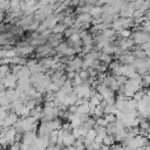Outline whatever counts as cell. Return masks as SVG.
<instances>
[{
    "mask_svg": "<svg viewBox=\"0 0 150 150\" xmlns=\"http://www.w3.org/2000/svg\"><path fill=\"white\" fill-rule=\"evenodd\" d=\"M130 39L134 41V43L141 46L145 42H149V33H144L142 30H135V32H131Z\"/></svg>",
    "mask_w": 150,
    "mask_h": 150,
    "instance_id": "1",
    "label": "cell"
},
{
    "mask_svg": "<svg viewBox=\"0 0 150 150\" xmlns=\"http://www.w3.org/2000/svg\"><path fill=\"white\" fill-rule=\"evenodd\" d=\"M36 137H38V134L36 132H34V131H27V132H23L22 134V137H21V143L23 144V145H32L34 142H35V139H36Z\"/></svg>",
    "mask_w": 150,
    "mask_h": 150,
    "instance_id": "2",
    "label": "cell"
},
{
    "mask_svg": "<svg viewBox=\"0 0 150 150\" xmlns=\"http://www.w3.org/2000/svg\"><path fill=\"white\" fill-rule=\"evenodd\" d=\"M118 40V48L122 50V52H129V49H131L134 47V41L128 38V39H117Z\"/></svg>",
    "mask_w": 150,
    "mask_h": 150,
    "instance_id": "3",
    "label": "cell"
},
{
    "mask_svg": "<svg viewBox=\"0 0 150 150\" xmlns=\"http://www.w3.org/2000/svg\"><path fill=\"white\" fill-rule=\"evenodd\" d=\"M53 48L48 45V43H45V45H41L39 47H36V56H43V57H47L50 55Z\"/></svg>",
    "mask_w": 150,
    "mask_h": 150,
    "instance_id": "4",
    "label": "cell"
},
{
    "mask_svg": "<svg viewBox=\"0 0 150 150\" xmlns=\"http://www.w3.org/2000/svg\"><path fill=\"white\" fill-rule=\"evenodd\" d=\"M64 132V131H63ZM74 142H75V138H74V136L71 135V132H64V136H63V139H62V144H63V146H70V145H73L74 144Z\"/></svg>",
    "mask_w": 150,
    "mask_h": 150,
    "instance_id": "5",
    "label": "cell"
},
{
    "mask_svg": "<svg viewBox=\"0 0 150 150\" xmlns=\"http://www.w3.org/2000/svg\"><path fill=\"white\" fill-rule=\"evenodd\" d=\"M88 14H89L93 19H94V18H95V19H100L101 15H102V8L98 7V6H93L91 9H90V12H89Z\"/></svg>",
    "mask_w": 150,
    "mask_h": 150,
    "instance_id": "6",
    "label": "cell"
},
{
    "mask_svg": "<svg viewBox=\"0 0 150 150\" xmlns=\"http://www.w3.org/2000/svg\"><path fill=\"white\" fill-rule=\"evenodd\" d=\"M66 29H67V27H66L63 23L60 22V23H56L50 30H52L53 34H63V32H64Z\"/></svg>",
    "mask_w": 150,
    "mask_h": 150,
    "instance_id": "7",
    "label": "cell"
},
{
    "mask_svg": "<svg viewBox=\"0 0 150 150\" xmlns=\"http://www.w3.org/2000/svg\"><path fill=\"white\" fill-rule=\"evenodd\" d=\"M98 61L103 64H109L111 61H112V56L108 55V54H104V53H100V56H98Z\"/></svg>",
    "mask_w": 150,
    "mask_h": 150,
    "instance_id": "8",
    "label": "cell"
},
{
    "mask_svg": "<svg viewBox=\"0 0 150 150\" xmlns=\"http://www.w3.org/2000/svg\"><path fill=\"white\" fill-rule=\"evenodd\" d=\"M112 144H115V139H114V137L110 136V135H107V136L103 138V141H102V145L111 146Z\"/></svg>",
    "mask_w": 150,
    "mask_h": 150,
    "instance_id": "9",
    "label": "cell"
},
{
    "mask_svg": "<svg viewBox=\"0 0 150 150\" xmlns=\"http://www.w3.org/2000/svg\"><path fill=\"white\" fill-rule=\"evenodd\" d=\"M95 137H96V132H95V130H94V129H89V130L87 131L86 136H84V138H86V139H88V141H90V142H94Z\"/></svg>",
    "mask_w": 150,
    "mask_h": 150,
    "instance_id": "10",
    "label": "cell"
},
{
    "mask_svg": "<svg viewBox=\"0 0 150 150\" xmlns=\"http://www.w3.org/2000/svg\"><path fill=\"white\" fill-rule=\"evenodd\" d=\"M75 33H79V32H77V30H75V29H73V28H67V29L63 32V34H62V35H64L66 38H68V39H69V38H70L73 34H75Z\"/></svg>",
    "mask_w": 150,
    "mask_h": 150,
    "instance_id": "11",
    "label": "cell"
},
{
    "mask_svg": "<svg viewBox=\"0 0 150 150\" xmlns=\"http://www.w3.org/2000/svg\"><path fill=\"white\" fill-rule=\"evenodd\" d=\"M115 80H116V82H117V84L118 86H124V83L127 82V77L125 76H123V75H121V76H116L115 77Z\"/></svg>",
    "mask_w": 150,
    "mask_h": 150,
    "instance_id": "12",
    "label": "cell"
},
{
    "mask_svg": "<svg viewBox=\"0 0 150 150\" xmlns=\"http://www.w3.org/2000/svg\"><path fill=\"white\" fill-rule=\"evenodd\" d=\"M107 122H105V120L103 118V117H100V118H96L95 120V125H100V127H107Z\"/></svg>",
    "mask_w": 150,
    "mask_h": 150,
    "instance_id": "13",
    "label": "cell"
},
{
    "mask_svg": "<svg viewBox=\"0 0 150 150\" xmlns=\"http://www.w3.org/2000/svg\"><path fill=\"white\" fill-rule=\"evenodd\" d=\"M6 115H7V110H6L5 108L0 107V121H1V120H4Z\"/></svg>",
    "mask_w": 150,
    "mask_h": 150,
    "instance_id": "14",
    "label": "cell"
},
{
    "mask_svg": "<svg viewBox=\"0 0 150 150\" xmlns=\"http://www.w3.org/2000/svg\"><path fill=\"white\" fill-rule=\"evenodd\" d=\"M7 25L6 23H0V33L1 34H4V33H6V30H7Z\"/></svg>",
    "mask_w": 150,
    "mask_h": 150,
    "instance_id": "15",
    "label": "cell"
},
{
    "mask_svg": "<svg viewBox=\"0 0 150 150\" xmlns=\"http://www.w3.org/2000/svg\"><path fill=\"white\" fill-rule=\"evenodd\" d=\"M5 15H6V13L2 12V11H0V21H2L5 19Z\"/></svg>",
    "mask_w": 150,
    "mask_h": 150,
    "instance_id": "16",
    "label": "cell"
},
{
    "mask_svg": "<svg viewBox=\"0 0 150 150\" xmlns=\"http://www.w3.org/2000/svg\"><path fill=\"white\" fill-rule=\"evenodd\" d=\"M100 150H110V146H105V145H101Z\"/></svg>",
    "mask_w": 150,
    "mask_h": 150,
    "instance_id": "17",
    "label": "cell"
},
{
    "mask_svg": "<svg viewBox=\"0 0 150 150\" xmlns=\"http://www.w3.org/2000/svg\"><path fill=\"white\" fill-rule=\"evenodd\" d=\"M64 150H76V149H75V146H74V145H70V146H67Z\"/></svg>",
    "mask_w": 150,
    "mask_h": 150,
    "instance_id": "18",
    "label": "cell"
},
{
    "mask_svg": "<svg viewBox=\"0 0 150 150\" xmlns=\"http://www.w3.org/2000/svg\"><path fill=\"white\" fill-rule=\"evenodd\" d=\"M63 150H64V149H63Z\"/></svg>",
    "mask_w": 150,
    "mask_h": 150,
    "instance_id": "19",
    "label": "cell"
}]
</instances>
